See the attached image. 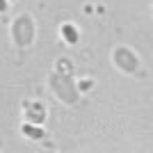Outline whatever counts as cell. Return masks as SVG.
<instances>
[{"label": "cell", "instance_id": "1", "mask_svg": "<svg viewBox=\"0 0 153 153\" xmlns=\"http://www.w3.org/2000/svg\"><path fill=\"white\" fill-rule=\"evenodd\" d=\"M48 82H51V89L57 94V98H59L62 103H66V105H73V103H78V98H80V91H78V85L71 80L69 73L55 71V73H51Z\"/></svg>", "mask_w": 153, "mask_h": 153}, {"label": "cell", "instance_id": "2", "mask_svg": "<svg viewBox=\"0 0 153 153\" xmlns=\"http://www.w3.org/2000/svg\"><path fill=\"white\" fill-rule=\"evenodd\" d=\"M12 39L19 48H27L34 41V23L30 14H21L12 23Z\"/></svg>", "mask_w": 153, "mask_h": 153}, {"label": "cell", "instance_id": "3", "mask_svg": "<svg viewBox=\"0 0 153 153\" xmlns=\"http://www.w3.org/2000/svg\"><path fill=\"white\" fill-rule=\"evenodd\" d=\"M114 64L121 71H126V73H137V71H140V59H137V55H135L130 48H126V46H119L114 51Z\"/></svg>", "mask_w": 153, "mask_h": 153}, {"label": "cell", "instance_id": "4", "mask_svg": "<svg viewBox=\"0 0 153 153\" xmlns=\"http://www.w3.org/2000/svg\"><path fill=\"white\" fill-rule=\"evenodd\" d=\"M27 119H30V121H34V126L44 123V119H46V110H44V105H41V103H34L32 108H27Z\"/></svg>", "mask_w": 153, "mask_h": 153}, {"label": "cell", "instance_id": "5", "mask_svg": "<svg viewBox=\"0 0 153 153\" xmlns=\"http://www.w3.org/2000/svg\"><path fill=\"white\" fill-rule=\"evenodd\" d=\"M62 37H64L66 44H76V41H78V30L66 23V25H62Z\"/></svg>", "mask_w": 153, "mask_h": 153}, {"label": "cell", "instance_id": "6", "mask_svg": "<svg viewBox=\"0 0 153 153\" xmlns=\"http://www.w3.org/2000/svg\"><path fill=\"white\" fill-rule=\"evenodd\" d=\"M23 133H25L27 137H32V140H34V137H41V135H44V130H41V128H32V123H27V126H23Z\"/></svg>", "mask_w": 153, "mask_h": 153}, {"label": "cell", "instance_id": "7", "mask_svg": "<svg viewBox=\"0 0 153 153\" xmlns=\"http://www.w3.org/2000/svg\"><path fill=\"white\" fill-rule=\"evenodd\" d=\"M7 9V0H0V12H5Z\"/></svg>", "mask_w": 153, "mask_h": 153}]
</instances>
